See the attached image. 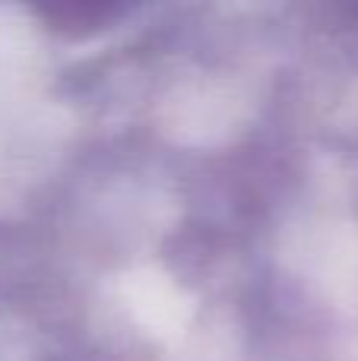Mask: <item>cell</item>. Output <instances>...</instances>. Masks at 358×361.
<instances>
[{"mask_svg": "<svg viewBox=\"0 0 358 361\" xmlns=\"http://www.w3.org/2000/svg\"><path fill=\"white\" fill-rule=\"evenodd\" d=\"M114 16H121V6H54L51 10V23H57V29H99Z\"/></svg>", "mask_w": 358, "mask_h": 361, "instance_id": "6da1fadb", "label": "cell"}]
</instances>
